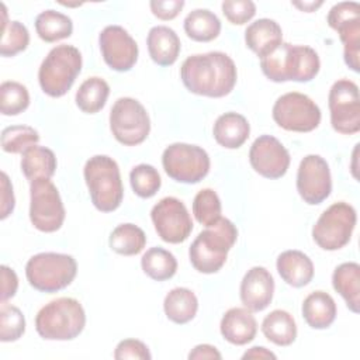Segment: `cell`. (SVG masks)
<instances>
[{"label":"cell","mask_w":360,"mask_h":360,"mask_svg":"<svg viewBox=\"0 0 360 360\" xmlns=\"http://www.w3.org/2000/svg\"><path fill=\"white\" fill-rule=\"evenodd\" d=\"M236 66L224 52H207L188 56L180 68L186 89L194 94L219 98L228 96L236 83Z\"/></svg>","instance_id":"obj_1"},{"label":"cell","mask_w":360,"mask_h":360,"mask_svg":"<svg viewBox=\"0 0 360 360\" xmlns=\"http://www.w3.org/2000/svg\"><path fill=\"white\" fill-rule=\"evenodd\" d=\"M260 68L271 82H311L319 72L321 60L311 46L281 42L260 59Z\"/></svg>","instance_id":"obj_2"},{"label":"cell","mask_w":360,"mask_h":360,"mask_svg":"<svg viewBox=\"0 0 360 360\" xmlns=\"http://www.w3.org/2000/svg\"><path fill=\"white\" fill-rule=\"evenodd\" d=\"M238 239V229L228 218H219L198 233L188 249L193 267L204 274L221 270L226 262L228 252Z\"/></svg>","instance_id":"obj_3"},{"label":"cell","mask_w":360,"mask_h":360,"mask_svg":"<svg viewBox=\"0 0 360 360\" xmlns=\"http://www.w3.org/2000/svg\"><path fill=\"white\" fill-rule=\"evenodd\" d=\"M86 325L82 304L70 297H60L44 305L35 318V329L46 340H72Z\"/></svg>","instance_id":"obj_4"},{"label":"cell","mask_w":360,"mask_h":360,"mask_svg":"<svg viewBox=\"0 0 360 360\" xmlns=\"http://www.w3.org/2000/svg\"><path fill=\"white\" fill-rule=\"evenodd\" d=\"M93 205L101 212L115 211L124 197V187L117 162L107 155L90 158L83 169Z\"/></svg>","instance_id":"obj_5"},{"label":"cell","mask_w":360,"mask_h":360,"mask_svg":"<svg viewBox=\"0 0 360 360\" xmlns=\"http://www.w3.org/2000/svg\"><path fill=\"white\" fill-rule=\"evenodd\" d=\"M82 70V53L73 45H58L49 51L38 70L42 91L51 97L65 96Z\"/></svg>","instance_id":"obj_6"},{"label":"cell","mask_w":360,"mask_h":360,"mask_svg":"<svg viewBox=\"0 0 360 360\" xmlns=\"http://www.w3.org/2000/svg\"><path fill=\"white\" fill-rule=\"evenodd\" d=\"M77 273V263L70 255L44 252L34 255L25 264L31 287L41 292H56L68 287Z\"/></svg>","instance_id":"obj_7"},{"label":"cell","mask_w":360,"mask_h":360,"mask_svg":"<svg viewBox=\"0 0 360 360\" xmlns=\"http://www.w3.org/2000/svg\"><path fill=\"white\" fill-rule=\"evenodd\" d=\"M357 221L356 210L339 201L326 208L312 228L315 243L323 250H338L350 242Z\"/></svg>","instance_id":"obj_8"},{"label":"cell","mask_w":360,"mask_h":360,"mask_svg":"<svg viewBox=\"0 0 360 360\" xmlns=\"http://www.w3.org/2000/svg\"><path fill=\"white\" fill-rule=\"evenodd\" d=\"M162 165L170 179L179 183L194 184L208 174L210 156L197 145L176 142L163 150Z\"/></svg>","instance_id":"obj_9"},{"label":"cell","mask_w":360,"mask_h":360,"mask_svg":"<svg viewBox=\"0 0 360 360\" xmlns=\"http://www.w3.org/2000/svg\"><path fill=\"white\" fill-rule=\"evenodd\" d=\"M110 129L120 143L135 146L148 138L150 120L145 107L138 100L121 97L111 107Z\"/></svg>","instance_id":"obj_10"},{"label":"cell","mask_w":360,"mask_h":360,"mask_svg":"<svg viewBox=\"0 0 360 360\" xmlns=\"http://www.w3.org/2000/svg\"><path fill=\"white\" fill-rule=\"evenodd\" d=\"M65 207L56 186L49 179L30 183V219L41 232H56L65 221Z\"/></svg>","instance_id":"obj_11"},{"label":"cell","mask_w":360,"mask_h":360,"mask_svg":"<svg viewBox=\"0 0 360 360\" xmlns=\"http://www.w3.org/2000/svg\"><path fill=\"white\" fill-rule=\"evenodd\" d=\"M274 122L287 131L309 132L321 122L318 104L307 94L290 91L280 96L273 105Z\"/></svg>","instance_id":"obj_12"},{"label":"cell","mask_w":360,"mask_h":360,"mask_svg":"<svg viewBox=\"0 0 360 360\" xmlns=\"http://www.w3.org/2000/svg\"><path fill=\"white\" fill-rule=\"evenodd\" d=\"M328 105L332 128L345 135L360 131V97L359 87L349 79L335 82L329 90Z\"/></svg>","instance_id":"obj_13"},{"label":"cell","mask_w":360,"mask_h":360,"mask_svg":"<svg viewBox=\"0 0 360 360\" xmlns=\"http://www.w3.org/2000/svg\"><path fill=\"white\" fill-rule=\"evenodd\" d=\"M328 24L338 31L343 42V56L346 65L353 70H360V4L357 1H340L328 13Z\"/></svg>","instance_id":"obj_14"},{"label":"cell","mask_w":360,"mask_h":360,"mask_svg":"<svg viewBox=\"0 0 360 360\" xmlns=\"http://www.w3.org/2000/svg\"><path fill=\"white\" fill-rule=\"evenodd\" d=\"M150 218L158 235L167 243H181L193 231L191 217L186 205L176 197H165L156 202Z\"/></svg>","instance_id":"obj_15"},{"label":"cell","mask_w":360,"mask_h":360,"mask_svg":"<svg viewBox=\"0 0 360 360\" xmlns=\"http://www.w3.org/2000/svg\"><path fill=\"white\" fill-rule=\"evenodd\" d=\"M297 191L301 198L316 205L325 201L332 191V177L329 165L319 155H307L297 172Z\"/></svg>","instance_id":"obj_16"},{"label":"cell","mask_w":360,"mask_h":360,"mask_svg":"<svg viewBox=\"0 0 360 360\" xmlns=\"http://www.w3.org/2000/svg\"><path fill=\"white\" fill-rule=\"evenodd\" d=\"M104 62L117 72H128L138 60L135 39L120 25H107L98 35Z\"/></svg>","instance_id":"obj_17"},{"label":"cell","mask_w":360,"mask_h":360,"mask_svg":"<svg viewBox=\"0 0 360 360\" xmlns=\"http://www.w3.org/2000/svg\"><path fill=\"white\" fill-rule=\"evenodd\" d=\"M249 162L256 173L267 179L283 177L290 166V153L285 146L271 135L255 139L249 150Z\"/></svg>","instance_id":"obj_18"},{"label":"cell","mask_w":360,"mask_h":360,"mask_svg":"<svg viewBox=\"0 0 360 360\" xmlns=\"http://www.w3.org/2000/svg\"><path fill=\"white\" fill-rule=\"evenodd\" d=\"M240 301L252 312L266 309L274 294V280L270 271L262 266H255L243 276L240 283Z\"/></svg>","instance_id":"obj_19"},{"label":"cell","mask_w":360,"mask_h":360,"mask_svg":"<svg viewBox=\"0 0 360 360\" xmlns=\"http://www.w3.org/2000/svg\"><path fill=\"white\" fill-rule=\"evenodd\" d=\"M221 335L232 345L243 346L252 342L257 332V323L248 308H231L221 319Z\"/></svg>","instance_id":"obj_20"},{"label":"cell","mask_w":360,"mask_h":360,"mask_svg":"<svg viewBox=\"0 0 360 360\" xmlns=\"http://www.w3.org/2000/svg\"><path fill=\"white\" fill-rule=\"evenodd\" d=\"M149 56L159 66L173 65L180 53L181 44L174 30L166 25L152 27L146 38Z\"/></svg>","instance_id":"obj_21"},{"label":"cell","mask_w":360,"mask_h":360,"mask_svg":"<svg viewBox=\"0 0 360 360\" xmlns=\"http://www.w3.org/2000/svg\"><path fill=\"white\" fill-rule=\"evenodd\" d=\"M245 42L260 59L273 52L283 42V31L278 22L270 18H259L248 25Z\"/></svg>","instance_id":"obj_22"},{"label":"cell","mask_w":360,"mask_h":360,"mask_svg":"<svg viewBox=\"0 0 360 360\" xmlns=\"http://www.w3.org/2000/svg\"><path fill=\"white\" fill-rule=\"evenodd\" d=\"M277 271L280 277L292 287H304L314 277V263L301 250H285L277 257Z\"/></svg>","instance_id":"obj_23"},{"label":"cell","mask_w":360,"mask_h":360,"mask_svg":"<svg viewBox=\"0 0 360 360\" xmlns=\"http://www.w3.org/2000/svg\"><path fill=\"white\" fill-rule=\"evenodd\" d=\"M212 134L217 143L221 146L226 149H238L248 141L250 125L242 114L229 111L217 118Z\"/></svg>","instance_id":"obj_24"},{"label":"cell","mask_w":360,"mask_h":360,"mask_svg":"<svg viewBox=\"0 0 360 360\" xmlns=\"http://www.w3.org/2000/svg\"><path fill=\"white\" fill-rule=\"evenodd\" d=\"M336 302L325 291H314L302 302V316L314 329L329 328L336 318Z\"/></svg>","instance_id":"obj_25"},{"label":"cell","mask_w":360,"mask_h":360,"mask_svg":"<svg viewBox=\"0 0 360 360\" xmlns=\"http://www.w3.org/2000/svg\"><path fill=\"white\" fill-rule=\"evenodd\" d=\"M333 288L343 297L347 308L359 314L360 311V266L354 262L339 264L332 274Z\"/></svg>","instance_id":"obj_26"},{"label":"cell","mask_w":360,"mask_h":360,"mask_svg":"<svg viewBox=\"0 0 360 360\" xmlns=\"http://www.w3.org/2000/svg\"><path fill=\"white\" fill-rule=\"evenodd\" d=\"M56 170L55 153L45 146L32 145L22 152L21 172L31 181L51 179Z\"/></svg>","instance_id":"obj_27"},{"label":"cell","mask_w":360,"mask_h":360,"mask_svg":"<svg viewBox=\"0 0 360 360\" xmlns=\"http://www.w3.org/2000/svg\"><path fill=\"white\" fill-rule=\"evenodd\" d=\"M163 309L167 316L174 323L183 325L190 322L198 309V300L195 294L184 287H177L170 290L163 301Z\"/></svg>","instance_id":"obj_28"},{"label":"cell","mask_w":360,"mask_h":360,"mask_svg":"<svg viewBox=\"0 0 360 360\" xmlns=\"http://www.w3.org/2000/svg\"><path fill=\"white\" fill-rule=\"evenodd\" d=\"M262 332L267 340L277 346H290L297 338V323L284 309H274L264 316Z\"/></svg>","instance_id":"obj_29"},{"label":"cell","mask_w":360,"mask_h":360,"mask_svg":"<svg viewBox=\"0 0 360 360\" xmlns=\"http://www.w3.org/2000/svg\"><path fill=\"white\" fill-rule=\"evenodd\" d=\"M184 31L197 42H210L221 32L219 18L207 8H195L184 18Z\"/></svg>","instance_id":"obj_30"},{"label":"cell","mask_w":360,"mask_h":360,"mask_svg":"<svg viewBox=\"0 0 360 360\" xmlns=\"http://www.w3.org/2000/svg\"><path fill=\"white\" fill-rule=\"evenodd\" d=\"M35 31L45 42H56L69 38L73 31L70 17L55 10H45L35 18Z\"/></svg>","instance_id":"obj_31"},{"label":"cell","mask_w":360,"mask_h":360,"mask_svg":"<svg viewBox=\"0 0 360 360\" xmlns=\"http://www.w3.org/2000/svg\"><path fill=\"white\" fill-rule=\"evenodd\" d=\"M108 94L110 86L104 79L89 77L76 91V105L86 114H96L105 105Z\"/></svg>","instance_id":"obj_32"},{"label":"cell","mask_w":360,"mask_h":360,"mask_svg":"<svg viewBox=\"0 0 360 360\" xmlns=\"http://www.w3.org/2000/svg\"><path fill=\"white\" fill-rule=\"evenodd\" d=\"M141 266L143 273L156 281L169 280L177 271V260L174 255L158 246L150 248L143 253Z\"/></svg>","instance_id":"obj_33"},{"label":"cell","mask_w":360,"mask_h":360,"mask_svg":"<svg viewBox=\"0 0 360 360\" xmlns=\"http://www.w3.org/2000/svg\"><path fill=\"white\" fill-rule=\"evenodd\" d=\"M108 243L115 253L134 256L143 250L146 245V235L134 224H121L112 229Z\"/></svg>","instance_id":"obj_34"},{"label":"cell","mask_w":360,"mask_h":360,"mask_svg":"<svg viewBox=\"0 0 360 360\" xmlns=\"http://www.w3.org/2000/svg\"><path fill=\"white\" fill-rule=\"evenodd\" d=\"M3 22H1V42L0 53L1 56H14L24 51L30 42V34L27 27L20 21H8L6 6L1 3Z\"/></svg>","instance_id":"obj_35"},{"label":"cell","mask_w":360,"mask_h":360,"mask_svg":"<svg viewBox=\"0 0 360 360\" xmlns=\"http://www.w3.org/2000/svg\"><path fill=\"white\" fill-rule=\"evenodd\" d=\"M30 105V94L24 84L13 80L0 86V111L3 115H18Z\"/></svg>","instance_id":"obj_36"},{"label":"cell","mask_w":360,"mask_h":360,"mask_svg":"<svg viewBox=\"0 0 360 360\" xmlns=\"http://www.w3.org/2000/svg\"><path fill=\"white\" fill-rule=\"evenodd\" d=\"M38 141V131L28 125H11L1 131V148L7 153H22Z\"/></svg>","instance_id":"obj_37"},{"label":"cell","mask_w":360,"mask_h":360,"mask_svg":"<svg viewBox=\"0 0 360 360\" xmlns=\"http://www.w3.org/2000/svg\"><path fill=\"white\" fill-rule=\"evenodd\" d=\"M129 181L134 193L141 198L153 197L162 184L158 170L146 163H141L131 170Z\"/></svg>","instance_id":"obj_38"},{"label":"cell","mask_w":360,"mask_h":360,"mask_svg":"<svg viewBox=\"0 0 360 360\" xmlns=\"http://www.w3.org/2000/svg\"><path fill=\"white\" fill-rule=\"evenodd\" d=\"M193 214L195 219L208 226L221 218V200L212 188L200 190L193 201Z\"/></svg>","instance_id":"obj_39"},{"label":"cell","mask_w":360,"mask_h":360,"mask_svg":"<svg viewBox=\"0 0 360 360\" xmlns=\"http://www.w3.org/2000/svg\"><path fill=\"white\" fill-rule=\"evenodd\" d=\"M25 332V318L20 308L1 302L0 308V340L15 342Z\"/></svg>","instance_id":"obj_40"},{"label":"cell","mask_w":360,"mask_h":360,"mask_svg":"<svg viewBox=\"0 0 360 360\" xmlns=\"http://www.w3.org/2000/svg\"><path fill=\"white\" fill-rule=\"evenodd\" d=\"M221 7L226 20L235 25L248 22L256 14V6L250 0H225Z\"/></svg>","instance_id":"obj_41"},{"label":"cell","mask_w":360,"mask_h":360,"mask_svg":"<svg viewBox=\"0 0 360 360\" xmlns=\"http://www.w3.org/2000/svg\"><path fill=\"white\" fill-rule=\"evenodd\" d=\"M150 357L148 346L138 339H124L114 350V359L117 360H149Z\"/></svg>","instance_id":"obj_42"},{"label":"cell","mask_w":360,"mask_h":360,"mask_svg":"<svg viewBox=\"0 0 360 360\" xmlns=\"http://www.w3.org/2000/svg\"><path fill=\"white\" fill-rule=\"evenodd\" d=\"M153 15L160 20H173L184 7L183 0H152L149 3Z\"/></svg>","instance_id":"obj_43"},{"label":"cell","mask_w":360,"mask_h":360,"mask_svg":"<svg viewBox=\"0 0 360 360\" xmlns=\"http://www.w3.org/2000/svg\"><path fill=\"white\" fill-rule=\"evenodd\" d=\"M14 193H13V186L8 180V176L1 172V214L0 218L6 219L14 210Z\"/></svg>","instance_id":"obj_44"},{"label":"cell","mask_w":360,"mask_h":360,"mask_svg":"<svg viewBox=\"0 0 360 360\" xmlns=\"http://www.w3.org/2000/svg\"><path fill=\"white\" fill-rule=\"evenodd\" d=\"M1 302L14 297L18 288V278L13 269L8 266H1Z\"/></svg>","instance_id":"obj_45"},{"label":"cell","mask_w":360,"mask_h":360,"mask_svg":"<svg viewBox=\"0 0 360 360\" xmlns=\"http://www.w3.org/2000/svg\"><path fill=\"white\" fill-rule=\"evenodd\" d=\"M188 359L194 360V359H222L221 353L217 350L215 346H211V345H197L190 353H188Z\"/></svg>","instance_id":"obj_46"},{"label":"cell","mask_w":360,"mask_h":360,"mask_svg":"<svg viewBox=\"0 0 360 360\" xmlns=\"http://www.w3.org/2000/svg\"><path fill=\"white\" fill-rule=\"evenodd\" d=\"M242 359H276V354L263 346H253L243 353Z\"/></svg>","instance_id":"obj_47"},{"label":"cell","mask_w":360,"mask_h":360,"mask_svg":"<svg viewBox=\"0 0 360 360\" xmlns=\"http://www.w3.org/2000/svg\"><path fill=\"white\" fill-rule=\"evenodd\" d=\"M292 6L298 7L300 10L302 11H307V13H311V11H315L318 7L322 6V1H292Z\"/></svg>","instance_id":"obj_48"}]
</instances>
